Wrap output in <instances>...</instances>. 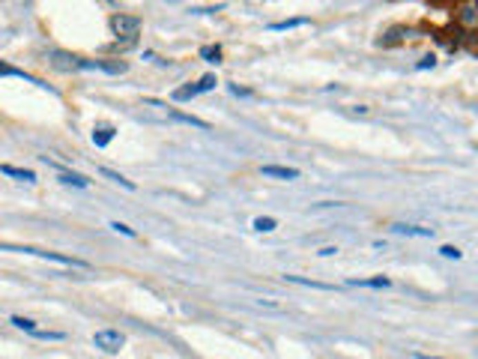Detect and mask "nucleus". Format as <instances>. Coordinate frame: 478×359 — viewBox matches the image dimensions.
Instances as JSON below:
<instances>
[{
  "instance_id": "1",
  "label": "nucleus",
  "mask_w": 478,
  "mask_h": 359,
  "mask_svg": "<svg viewBox=\"0 0 478 359\" xmlns=\"http://www.w3.org/2000/svg\"><path fill=\"white\" fill-rule=\"evenodd\" d=\"M0 251H18V255H33V258L54 260V264H63V266H72V269H87V266H90L87 260H81V258L57 255V251H45V249H33V246H9V242H0Z\"/></svg>"
},
{
  "instance_id": "2",
  "label": "nucleus",
  "mask_w": 478,
  "mask_h": 359,
  "mask_svg": "<svg viewBox=\"0 0 478 359\" xmlns=\"http://www.w3.org/2000/svg\"><path fill=\"white\" fill-rule=\"evenodd\" d=\"M111 33L114 36H123V39H135L138 36V30H141V18L138 15H126V12H117V15H111Z\"/></svg>"
},
{
  "instance_id": "3",
  "label": "nucleus",
  "mask_w": 478,
  "mask_h": 359,
  "mask_svg": "<svg viewBox=\"0 0 478 359\" xmlns=\"http://www.w3.org/2000/svg\"><path fill=\"white\" fill-rule=\"evenodd\" d=\"M93 345L102 350V353H120L123 345H126V336L120 329H99L96 336H93Z\"/></svg>"
},
{
  "instance_id": "4",
  "label": "nucleus",
  "mask_w": 478,
  "mask_h": 359,
  "mask_svg": "<svg viewBox=\"0 0 478 359\" xmlns=\"http://www.w3.org/2000/svg\"><path fill=\"white\" fill-rule=\"evenodd\" d=\"M455 24L466 33H478V3H457L455 6Z\"/></svg>"
},
{
  "instance_id": "5",
  "label": "nucleus",
  "mask_w": 478,
  "mask_h": 359,
  "mask_svg": "<svg viewBox=\"0 0 478 359\" xmlns=\"http://www.w3.org/2000/svg\"><path fill=\"white\" fill-rule=\"evenodd\" d=\"M260 174L269 177V180H299V168H290V165H260Z\"/></svg>"
},
{
  "instance_id": "6",
  "label": "nucleus",
  "mask_w": 478,
  "mask_h": 359,
  "mask_svg": "<svg viewBox=\"0 0 478 359\" xmlns=\"http://www.w3.org/2000/svg\"><path fill=\"white\" fill-rule=\"evenodd\" d=\"M114 135H117V129H114V126H108V123H102V126H96V129H93V144H96V147H99V150H105V147H108V144H111V141H114Z\"/></svg>"
},
{
  "instance_id": "7",
  "label": "nucleus",
  "mask_w": 478,
  "mask_h": 359,
  "mask_svg": "<svg viewBox=\"0 0 478 359\" xmlns=\"http://www.w3.org/2000/svg\"><path fill=\"white\" fill-rule=\"evenodd\" d=\"M347 284L350 287H377V291H383V287H392V278H386V275H377V278H350Z\"/></svg>"
},
{
  "instance_id": "8",
  "label": "nucleus",
  "mask_w": 478,
  "mask_h": 359,
  "mask_svg": "<svg viewBox=\"0 0 478 359\" xmlns=\"http://www.w3.org/2000/svg\"><path fill=\"white\" fill-rule=\"evenodd\" d=\"M0 78H24V81H30V84H39V87H45L39 78L27 75L24 69H15V66H9V63H3V60H0Z\"/></svg>"
},
{
  "instance_id": "9",
  "label": "nucleus",
  "mask_w": 478,
  "mask_h": 359,
  "mask_svg": "<svg viewBox=\"0 0 478 359\" xmlns=\"http://www.w3.org/2000/svg\"><path fill=\"white\" fill-rule=\"evenodd\" d=\"M0 174H6V177H15V180H21V183H36V174L30 168H15V165H0Z\"/></svg>"
},
{
  "instance_id": "10",
  "label": "nucleus",
  "mask_w": 478,
  "mask_h": 359,
  "mask_svg": "<svg viewBox=\"0 0 478 359\" xmlns=\"http://www.w3.org/2000/svg\"><path fill=\"white\" fill-rule=\"evenodd\" d=\"M165 117H168V120H177V123H186V126H197V129H210V123H206V120H197V117L183 114V111H168Z\"/></svg>"
},
{
  "instance_id": "11",
  "label": "nucleus",
  "mask_w": 478,
  "mask_h": 359,
  "mask_svg": "<svg viewBox=\"0 0 478 359\" xmlns=\"http://www.w3.org/2000/svg\"><path fill=\"white\" fill-rule=\"evenodd\" d=\"M407 36H412L410 27H392V30H386V36L380 39V45H398V42L407 39Z\"/></svg>"
},
{
  "instance_id": "12",
  "label": "nucleus",
  "mask_w": 478,
  "mask_h": 359,
  "mask_svg": "<svg viewBox=\"0 0 478 359\" xmlns=\"http://www.w3.org/2000/svg\"><path fill=\"white\" fill-rule=\"evenodd\" d=\"M284 282H290V284H302V287H317V291H335V284L311 282V278H302V275H284Z\"/></svg>"
},
{
  "instance_id": "13",
  "label": "nucleus",
  "mask_w": 478,
  "mask_h": 359,
  "mask_svg": "<svg viewBox=\"0 0 478 359\" xmlns=\"http://www.w3.org/2000/svg\"><path fill=\"white\" fill-rule=\"evenodd\" d=\"M60 183L63 186H75V188H87L90 186V180L87 177H81V174H72V171H60Z\"/></svg>"
},
{
  "instance_id": "14",
  "label": "nucleus",
  "mask_w": 478,
  "mask_h": 359,
  "mask_svg": "<svg viewBox=\"0 0 478 359\" xmlns=\"http://www.w3.org/2000/svg\"><path fill=\"white\" fill-rule=\"evenodd\" d=\"M395 233H407V237H434V228H416V224H395Z\"/></svg>"
},
{
  "instance_id": "15",
  "label": "nucleus",
  "mask_w": 478,
  "mask_h": 359,
  "mask_svg": "<svg viewBox=\"0 0 478 359\" xmlns=\"http://www.w3.org/2000/svg\"><path fill=\"white\" fill-rule=\"evenodd\" d=\"M311 24V18H287V21H275L269 24V30H296V27Z\"/></svg>"
},
{
  "instance_id": "16",
  "label": "nucleus",
  "mask_w": 478,
  "mask_h": 359,
  "mask_svg": "<svg viewBox=\"0 0 478 359\" xmlns=\"http://www.w3.org/2000/svg\"><path fill=\"white\" fill-rule=\"evenodd\" d=\"M9 323H12L15 329H21V332H30V336H33L36 329H39V327H36V320H33V318H21V314H12V318H9Z\"/></svg>"
},
{
  "instance_id": "17",
  "label": "nucleus",
  "mask_w": 478,
  "mask_h": 359,
  "mask_svg": "<svg viewBox=\"0 0 478 359\" xmlns=\"http://www.w3.org/2000/svg\"><path fill=\"white\" fill-rule=\"evenodd\" d=\"M251 228L260 231V233H269V231H275V228H278V222L272 219V215H257V219L251 222Z\"/></svg>"
},
{
  "instance_id": "18",
  "label": "nucleus",
  "mask_w": 478,
  "mask_h": 359,
  "mask_svg": "<svg viewBox=\"0 0 478 359\" xmlns=\"http://www.w3.org/2000/svg\"><path fill=\"white\" fill-rule=\"evenodd\" d=\"M197 54H201V60H206V63H221V48H219V45H203Z\"/></svg>"
},
{
  "instance_id": "19",
  "label": "nucleus",
  "mask_w": 478,
  "mask_h": 359,
  "mask_svg": "<svg viewBox=\"0 0 478 359\" xmlns=\"http://www.w3.org/2000/svg\"><path fill=\"white\" fill-rule=\"evenodd\" d=\"M195 96H197V87H195V84L179 87V90H174V93H170V99H174V102H188V99H195Z\"/></svg>"
},
{
  "instance_id": "20",
  "label": "nucleus",
  "mask_w": 478,
  "mask_h": 359,
  "mask_svg": "<svg viewBox=\"0 0 478 359\" xmlns=\"http://www.w3.org/2000/svg\"><path fill=\"white\" fill-rule=\"evenodd\" d=\"M102 177H108V180H111V183L123 186V188H129V192L135 188V183H132V180H126V177H120V174H114V171H108V168H102Z\"/></svg>"
},
{
  "instance_id": "21",
  "label": "nucleus",
  "mask_w": 478,
  "mask_h": 359,
  "mask_svg": "<svg viewBox=\"0 0 478 359\" xmlns=\"http://www.w3.org/2000/svg\"><path fill=\"white\" fill-rule=\"evenodd\" d=\"M215 84H219V81H215V75H203L195 87H197V93H210V90H212Z\"/></svg>"
},
{
  "instance_id": "22",
  "label": "nucleus",
  "mask_w": 478,
  "mask_h": 359,
  "mask_svg": "<svg viewBox=\"0 0 478 359\" xmlns=\"http://www.w3.org/2000/svg\"><path fill=\"white\" fill-rule=\"evenodd\" d=\"M33 338H42V341H63V338H66V336H63V332H45V329H36L33 332Z\"/></svg>"
},
{
  "instance_id": "23",
  "label": "nucleus",
  "mask_w": 478,
  "mask_h": 359,
  "mask_svg": "<svg viewBox=\"0 0 478 359\" xmlns=\"http://www.w3.org/2000/svg\"><path fill=\"white\" fill-rule=\"evenodd\" d=\"M439 255L448 258V260H461V258H464V251L457 249V246H443V249H439Z\"/></svg>"
},
{
  "instance_id": "24",
  "label": "nucleus",
  "mask_w": 478,
  "mask_h": 359,
  "mask_svg": "<svg viewBox=\"0 0 478 359\" xmlns=\"http://www.w3.org/2000/svg\"><path fill=\"white\" fill-rule=\"evenodd\" d=\"M111 228H114L117 233H123V237H129V240H135V237H138V233H135V231L129 228V224H123V222H111Z\"/></svg>"
},
{
  "instance_id": "25",
  "label": "nucleus",
  "mask_w": 478,
  "mask_h": 359,
  "mask_svg": "<svg viewBox=\"0 0 478 359\" xmlns=\"http://www.w3.org/2000/svg\"><path fill=\"white\" fill-rule=\"evenodd\" d=\"M434 66H437V57H434V54H425V57L416 63V69H434Z\"/></svg>"
},
{
  "instance_id": "26",
  "label": "nucleus",
  "mask_w": 478,
  "mask_h": 359,
  "mask_svg": "<svg viewBox=\"0 0 478 359\" xmlns=\"http://www.w3.org/2000/svg\"><path fill=\"white\" fill-rule=\"evenodd\" d=\"M317 255H320V258H332V255H338V249H335V246H326V249H320Z\"/></svg>"
},
{
  "instance_id": "27",
  "label": "nucleus",
  "mask_w": 478,
  "mask_h": 359,
  "mask_svg": "<svg viewBox=\"0 0 478 359\" xmlns=\"http://www.w3.org/2000/svg\"><path fill=\"white\" fill-rule=\"evenodd\" d=\"M416 359H443V356H428V353H416Z\"/></svg>"
}]
</instances>
